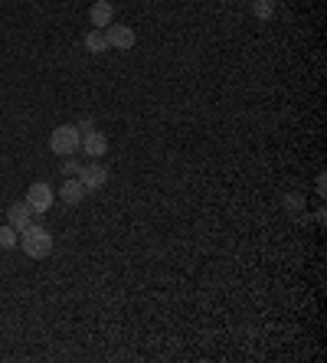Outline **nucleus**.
Masks as SVG:
<instances>
[{"instance_id": "9b49d317", "label": "nucleus", "mask_w": 327, "mask_h": 363, "mask_svg": "<svg viewBox=\"0 0 327 363\" xmlns=\"http://www.w3.org/2000/svg\"><path fill=\"white\" fill-rule=\"evenodd\" d=\"M17 242H20V232L4 223V226H0V249H17Z\"/></svg>"}, {"instance_id": "20e7f679", "label": "nucleus", "mask_w": 327, "mask_h": 363, "mask_svg": "<svg viewBox=\"0 0 327 363\" xmlns=\"http://www.w3.org/2000/svg\"><path fill=\"white\" fill-rule=\"evenodd\" d=\"M53 203H56V193H53V187L43 180L37 183H30V190H27V206L33 213H46L53 210Z\"/></svg>"}, {"instance_id": "f8f14e48", "label": "nucleus", "mask_w": 327, "mask_h": 363, "mask_svg": "<svg viewBox=\"0 0 327 363\" xmlns=\"http://www.w3.org/2000/svg\"><path fill=\"white\" fill-rule=\"evenodd\" d=\"M252 13L259 20H271L275 17V0H252Z\"/></svg>"}, {"instance_id": "ddd939ff", "label": "nucleus", "mask_w": 327, "mask_h": 363, "mask_svg": "<svg viewBox=\"0 0 327 363\" xmlns=\"http://www.w3.org/2000/svg\"><path fill=\"white\" fill-rule=\"evenodd\" d=\"M79 167H82V164L75 161V157H65V161H63V177H75Z\"/></svg>"}, {"instance_id": "0eeeda50", "label": "nucleus", "mask_w": 327, "mask_h": 363, "mask_svg": "<svg viewBox=\"0 0 327 363\" xmlns=\"http://www.w3.org/2000/svg\"><path fill=\"white\" fill-rule=\"evenodd\" d=\"M30 223H33V210H30V206H27V200H23V203H10V206H7V226H13V230H27V226H30Z\"/></svg>"}, {"instance_id": "9d476101", "label": "nucleus", "mask_w": 327, "mask_h": 363, "mask_svg": "<svg viewBox=\"0 0 327 363\" xmlns=\"http://www.w3.org/2000/svg\"><path fill=\"white\" fill-rule=\"evenodd\" d=\"M85 49L95 53V56H98V53H108V39H105L102 29H89V33H85Z\"/></svg>"}, {"instance_id": "39448f33", "label": "nucleus", "mask_w": 327, "mask_h": 363, "mask_svg": "<svg viewBox=\"0 0 327 363\" xmlns=\"http://www.w3.org/2000/svg\"><path fill=\"white\" fill-rule=\"evenodd\" d=\"M105 39H108V49H122V53H131L134 43H138L134 29L131 27H115V23L105 27Z\"/></svg>"}, {"instance_id": "f257e3e1", "label": "nucleus", "mask_w": 327, "mask_h": 363, "mask_svg": "<svg viewBox=\"0 0 327 363\" xmlns=\"http://www.w3.org/2000/svg\"><path fill=\"white\" fill-rule=\"evenodd\" d=\"M17 246L23 249V256H30V258H46L49 252H53V232L30 223L27 230H20V242H17Z\"/></svg>"}, {"instance_id": "7ed1b4c3", "label": "nucleus", "mask_w": 327, "mask_h": 363, "mask_svg": "<svg viewBox=\"0 0 327 363\" xmlns=\"http://www.w3.org/2000/svg\"><path fill=\"white\" fill-rule=\"evenodd\" d=\"M75 180L85 187V193H92V190H102L105 183H108V167L98 161L92 164H85V167H79V173H75Z\"/></svg>"}, {"instance_id": "f03ea898", "label": "nucleus", "mask_w": 327, "mask_h": 363, "mask_svg": "<svg viewBox=\"0 0 327 363\" xmlns=\"http://www.w3.org/2000/svg\"><path fill=\"white\" fill-rule=\"evenodd\" d=\"M79 147H82V131H79L75 124H59V128H53V134H49V151L56 154V157H72Z\"/></svg>"}, {"instance_id": "4468645a", "label": "nucleus", "mask_w": 327, "mask_h": 363, "mask_svg": "<svg viewBox=\"0 0 327 363\" xmlns=\"http://www.w3.org/2000/svg\"><path fill=\"white\" fill-rule=\"evenodd\" d=\"M75 128H79V131H92V128H95V121H92V118H79V121H75Z\"/></svg>"}, {"instance_id": "1a4fd4ad", "label": "nucleus", "mask_w": 327, "mask_h": 363, "mask_svg": "<svg viewBox=\"0 0 327 363\" xmlns=\"http://www.w3.org/2000/svg\"><path fill=\"white\" fill-rule=\"evenodd\" d=\"M82 197H85V187L75 177H65V183L59 187V200L65 203V206H79L82 203Z\"/></svg>"}, {"instance_id": "6e6552de", "label": "nucleus", "mask_w": 327, "mask_h": 363, "mask_svg": "<svg viewBox=\"0 0 327 363\" xmlns=\"http://www.w3.org/2000/svg\"><path fill=\"white\" fill-rule=\"evenodd\" d=\"M89 20H92V27H95V29H105V27H108V23L115 20L112 0H95L92 10H89Z\"/></svg>"}, {"instance_id": "423d86ee", "label": "nucleus", "mask_w": 327, "mask_h": 363, "mask_svg": "<svg viewBox=\"0 0 327 363\" xmlns=\"http://www.w3.org/2000/svg\"><path fill=\"white\" fill-rule=\"evenodd\" d=\"M79 151H85L89 157H95V161H98V157H105V154H108V134L98 131V128L85 131L82 134V147H79Z\"/></svg>"}]
</instances>
